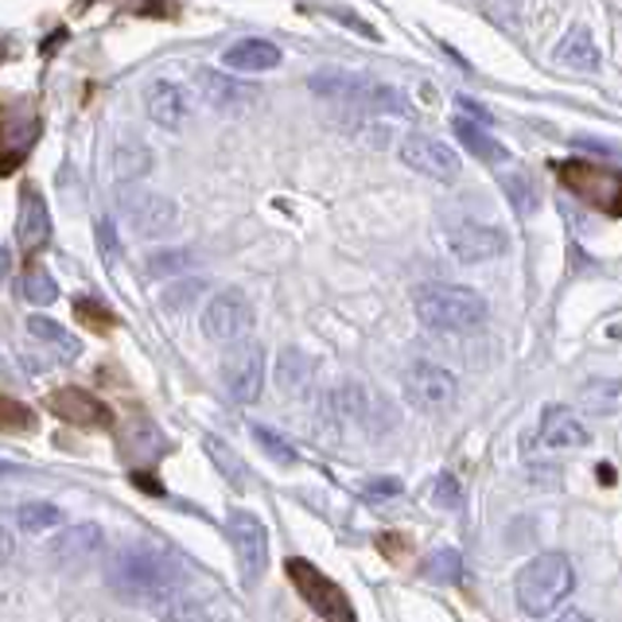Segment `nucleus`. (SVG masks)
I'll return each instance as SVG.
<instances>
[{
  "mask_svg": "<svg viewBox=\"0 0 622 622\" xmlns=\"http://www.w3.org/2000/svg\"><path fill=\"white\" fill-rule=\"evenodd\" d=\"M222 63L229 66V71H242V74H261V71H272V66L280 63V47L269 40H238L229 43L226 55H222Z\"/></svg>",
  "mask_w": 622,
  "mask_h": 622,
  "instance_id": "obj_22",
  "label": "nucleus"
},
{
  "mask_svg": "<svg viewBox=\"0 0 622 622\" xmlns=\"http://www.w3.org/2000/svg\"><path fill=\"white\" fill-rule=\"evenodd\" d=\"M203 292H206V280L203 277H187V272H183L175 285H168L164 292H160V303H164L168 311H183L187 303H195Z\"/></svg>",
  "mask_w": 622,
  "mask_h": 622,
  "instance_id": "obj_32",
  "label": "nucleus"
},
{
  "mask_svg": "<svg viewBox=\"0 0 622 622\" xmlns=\"http://www.w3.org/2000/svg\"><path fill=\"white\" fill-rule=\"evenodd\" d=\"M502 191H506L510 206H514L517 214H533V211H537V187H533L525 175H506V180H502Z\"/></svg>",
  "mask_w": 622,
  "mask_h": 622,
  "instance_id": "obj_36",
  "label": "nucleus"
},
{
  "mask_svg": "<svg viewBox=\"0 0 622 622\" xmlns=\"http://www.w3.org/2000/svg\"><path fill=\"white\" fill-rule=\"evenodd\" d=\"M98 242H101V254L114 261V257H117V234H114V222H109V218L98 222Z\"/></svg>",
  "mask_w": 622,
  "mask_h": 622,
  "instance_id": "obj_40",
  "label": "nucleus"
},
{
  "mask_svg": "<svg viewBox=\"0 0 622 622\" xmlns=\"http://www.w3.org/2000/svg\"><path fill=\"white\" fill-rule=\"evenodd\" d=\"M40 114H24V117H9L0 114V175H9L12 168L24 164L28 148L40 137Z\"/></svg>",
  "mask_w": 622,
  "mask_h": 622,
  "instance_id": "obj_17",
  "label": "nucleus"
},
{
  "mask_svg": "<svg viewBox=\"0 0 622 622\" xmlns=\"http://www.w3.org/2000/svg\"><path fill=\"white\" fill-rule=\"evenodd\" d=\"M432 498H436V506H443V510H459V502H463V494H459V483L451 475H440L436 479V486H432Z\"/></svg>",
  "mask_w": 622,
  "mask_h": 622,
  "instance_id": "obj_39",
  "label": "nucleus"
},
{
  "mask_svg": "<svg viewBox=\"0 0 622 622\" xmlns=\"http://www.w3.org/2000/svg\"><path fill=\"white\" fill-rule=\"evenodd\" d=\"M397 156H401V164L412 168V172L428 175V180H455L459 168H463V160H459L455 148H448L440 137H425V132H409V137L401 140V148H397Z\"/></svg>",
  "mask_w": 622,
  "mask_h": 622,
  "instance_id": "obj_11",
  "label": "nucleus"
},
{
  "mask_svg": "<svg viewBox=\"0 0 622 622\" xmlns=\"http://www.w3.org/2000/svg\"><path fill=\"white\" fill-rule=\"evenodd\" d=\"M17 522L24 533H47V529H55V525H63L66 517H63V510L51 506V502H28V506H20Z\"/></svg>",
  "mask_w": 622,
  "mask_h": 622,
  "instance_id": "obj_30",
  "label": "nucleus"
},
{
  "mask_svg": "<svg viewBox=\"0 0 622 622\" xmlns=\"http://www.w3.org/2000/svg\"><path fill=\"white\" fill-rule=\"evenodd\" d=\"M152 614H160L164 622H229V607L214 596L191 591V583L175 591V596H168Z\"/></svg>",
  "mask_w": 622,
  "mask_h": 622,
  "instance_id": "obj_16",
  "label": "nucleus"
},
{
  "mask_svg": "<svg viewBox=\"0 0 622 622\" xmlns=\"http://www.w3.org/2000/svg\"><path fill=\"white\" fill-rule=\"evenodd\" d=\"M560 180H565V187H572L576 195H583L588 203H596L599 211L622 214L619 172H603V168H596V164H580V160H572V164H560Z\"/></svg>",
  "mask_w": 622,
  "mask_h": 622,
  "instance_id": "obj_12",
  "label": "nucleus"
},
{
  "mask_svg": "<svg viewBox=\"0 0 622 622\" xmlns=\"http://www.w3.org/2000/svg\"><path fill=\"white\" fill-rule=\"evenodd\" d=\"M152 168V152H148V144H140V140H125V144H117L114 152V175L117 180H140V175Z\"/></svg>",
  "mask_w": 622,
  "mask_h": 622,
  "instance_id": "obj_28",
  "label": "nucleus"
},
{
  "mask_svg": "<svg viewBox=\"0 0 622 622\" xmlns=\"http://www.w3.org/2000/svg\"><path fill=\"white\" fill-rule=\"evenodd\" d=\"M47 409L74 428H106L109 420H114V412L106 409V401L94 397V394H86V389H78V385L55 389V394L47 397Z\"/></svg>",
  "mask_w": 622,
  "mask_h": 622,
  "instance_id": "obj_15",
  "label": "nucleus"
},
{
  "mask_svg": "<svg viewBox=\"0 0 622 622\" xmlns=\"http://www.w3.org/2000/svg\"><path fill=\"white\" fill-rule=\"evenodd\" d=\"M285 572H288V580L296 583V591H300L303 603H308L311 611L320 614V619H328V622H354V611H351V599H346V591L339 588V583L331 580L328 572H320V568L311 565V560L288 557L285 560Z\"/></svg>",
  "mask_w": 622,
  "mask_h": 622,
  "instance_id": "obj_5",
  "label": "nucleus"
},
{
  "mask_svg": "<svg viewBox=\"0 0 622 622\" xmlns=\"http://www.w3.org/2000/svg\"><path fill=\"white\" fill-rule=\"evenodd\" d=\"M4 277H9V254L0 249V285H4Z\"/></svg>",
  "mask_w": 622,
  "mask_h": 622,
  "instance_id": "obj_44",
  "label": "nucleus"
},
{
  "mask_svg": "<svg viewBox=\"0 0 622 622\" xmlns=\"http://www.w3.org/2000/svg\"><path fill=\"white\" fill-rule=\"evenodd\" d=\"M455 137L463 148H471V156H479V160H486V164H498V160H506L510 156L506 148H502L498 140L483 129V125L467 121V117H455Z\"/></svg>",
  "mask_w": 622,
  "mask_h": 622,
  "instance_id": "obj_26",
  "label": "nucleus"
},
{
  "mask_svg": "<svg viewBox=\"0 0 622 622\" xmlns=\"http://www.w3.org/2000/svg\"><path fill=\"white\" fill-rule=\"evenodd\" d=\"M74 315H78V320L86 323V328H98V331H109L114 328V311L109 308H101L98 300H86V296H78V300H74Z\"/></svg>",
  "mask_w": 622,
  "mask_h": 622,
  "instance_id": "obj_38",
  "label": "nucleus"
},
{
  "mask_svg": "<svg viewBox=\"0 0 622 622\" xmlns=\"http://www.w3.org/2000/svg\"><path fill=\"white\" fill-rule=\"evenodd\" d=\"M448 249L455 254V261L463 265H479V261H491V257L506 254V234L486 222H455L448 226Z\"/></svg>",
  "mask_w": 622,
  "mask_h": 622,
  "instance_id": "obj_13",
  "label": "nucleus"
},
{
  "mask_svg": "<svg viewBox=\"0 0 622 622\" xmlns=\"http://www.w3.org/2000/svg\"><path fill=\"white\" fill-rule=\"evenodd\" d=\"M397 491H401V483H397V479H382V483H369L366 486L369 498H389V494H397Z\"/></svg>",
  "mask_w": 622,
  "mask_h": 622,
  "instance_id": "obj_41",
  "label": "nucleus"
},
{
  "mask_svg": "<svg viewBox=\"0 0 622 622\" xmlns=\"http://www.w3.org/2000/svg\"><path fill=\"white\" fill-rule=\"evenodd\" d=\"M35 409H28L17 397H0V432H32Z\"/></svg>",
  "mask_w": 622,
  "mask_h": 622,
  "instance_id": "obj_34",
  "label": "nucleus"
},
{
  "mask_svg": "<svg viewBox=\"0 0 622 622\" xmlns=\"http://www.w3.org/2000/svg\"><path fill=\"white\" fill-rule=\"evenodd\" d=\"M576 576H572V560L565 553H540L529 565L517 572L514 580V599L529 619H545L553 614L572 591Z\"/></svg>",
  "mask_w": 622,
  "mask_h": 622,
  "instance_id": "obj_4",
  "label": "nucleus"
},
{
  "mask_svg": "<svg viewBox=\"0 0 622 622\" xmlns=\"http://www.w3.org/2000/svg\"><path fill=\"white\" fill-rule=\"evenodd\" d=\"M17 238H20V249H24V254H35V249H43V246H47V238H51L47 203H43V195H40V191H32V187H28L24 199H20Z\"/></svg>",
  "mask_w": 622,
  "mask_h": 622,
  "instance_id": "obj_20",
  "label": "nucleus"
},
{
  "mask_svg": "<svg viewBox=\"0 0 622 622\" xmlns=\"http://www.w3.org/2000/svg\"><path fill=\"white\" fill-rule=\"evenodd\" d=\"M222 385L238 405H254L265 389V354L257 343L238 339V346L222 358Z\"/></svg>",
  "mask_w": 622,
  "mask_h": 622,
  "instance_id": "obj_9",
  "label": "nucleus"
},
{
  "mask_svg": "<svg viewBox=\"0 0 622 622\" xmlns=\"http://www.w3.org/2000/svg\"><path fill=\"white\" fill-rule=\"evenodd\" d=\"M9 553H12L9 537H4V533H0V565H4V557H9Z\"/></svg>",
  "mask_w": 622,
  "mask_h": 622,
  "instance_id": "obj_45",
  "label": "nucleus"
},
{
  "mask_svg": "<svg viewBox=\"0 0 622 622\" xmlns=\"http://www.w3.org/2000/svg\"><path fill=\"white\" fill-rule=\"evenodd\" d=\"M455 394H459L455 374L436 366V362H412V366L405 369V397H409L412 409L440 412L455 401Z\"/></svg>",
  "mask_w": 622,
  "mask_h": 622,
  "instance_id": "obj_10",
  "label": "nucleus"
},
{
  "mask_svg": "<svg viewBox=\"0 0 622 622\" xmlns=\"http://www.w3.org/2000/svg\"><path fill=\"white\" fill-rule=\"evenodd\" d=\"M583 401H588V409L591 412H614L619 409V385L614 382H596V385H588L583 389Z\"/></svg>",
  "mask_w": 622,
  "mask_h": 622,
  "instance_id": "obj_37",
  "label": "nucleus"
},
{
  "mask_svg": "<svg viewBox=\"0 0 622 622\" xmlns=\"http://www.w3.org/2000/svg\"><path fill=\"white\" fill-rule=\"evenodd\" d=\"M412 308H417V320L428 331H440V335L475 331L486 320L483 296L459 285H420L412 292Z\"/></svg>",
  "mask_w": 622,
  "mask_h": 622,
  "instance_id": "obj_3",
  "label": "nucleus"
},
{
  "mask_svg": "<svg viewBox=\"0 0 622 622\" xmlns=\"http://www.w3.org/2000/svg\"><path fill=\"white\" fill-rule=\"evenodd\" d=\"M425 580L428 583H459L463 580V557H459L455 549H440V553H432V557L425 560Z\"/></svg>",
  "mask_w": 622,
  "mask_h": 622,
  "instance_id": "obj_29",
  "label": "nucleus"
},
{
  "mask_svg": "<svg viewBox=\"0 0 622 622\" xmlns=\"http://www.w3.org/2000/svg\"><path fill=\"white\" fill-rule=\"evenodd\" d=\"M254 303L246 300V292L238 288H226V292H214L203 308V335L214 343H238L254 331Z\"/></svg>",
  "mask_w": 622,
  "mask_h": 622,
  "instance_id": "obj_6",
  "label": "nucleus"
},
{
  "mask_svg": "<svg viewBox=\"0 0 622 622\" xmlns=\"http://www.w3.org/2000/svg\"><path fill=\"white\" fill-rule=\"evenodd\" d=\"M28 335H32L35 343L51 346V351H55V358H63V362H71V358H78V354H83V343H78V339H74L63 323L47 320V315H32V320H28Z\"/></svg>",
  "mask_w": 622,
  "mask_h": 622,
  "instance_id": "obj_25",
  "label": "nucleus"
},
{
  "mask_svg": "<svg viewBox=\"0 0 622 622\" xmlns=\"http://www.w3.org/2000/svg\"><path fill=\"white\" fill-rule=\"evenodd\" d=\"M199 86H203V98L211 101V109L229 114V117L246 114L257 101L254 86L238 83V78H229V74H222V71H199Z\"/></svg>",
  "mask_w": 622,
  "mask_h": 622,
  "instance_id": "obj_18",
  "label": "nucleus"
},
{
  "mask_svg": "<svg viewBox=\"0 0 622 622\" xmlns=\"http://www.w3.org/2000/svg\"><path fill=\"white\" fill-rule=\"evenodd\" d=\"M121 211L140 238L156 242L180 229V206H175L172 199L156 195V191H140V187H132V183H129V191H121Z\"/></svg>",
  "mask_w": 622,
  "mask_h": 622,
  "instance_id": "obj_8",
  "label": "nucleus"
},
{
  "mask_svg": "<svg viewBox=\"0 0 622 622\" xmlns=\"http://www.w3.org/2000/svg\"><path fill=\"white\" fill-rule=\"evenodd\" d=\"M226 537L234 557H238L242 580L257 583L265 576V568H269V533H265L261 517L246 514V510H234L226 517Z\"/></svg>",
  "mask_w": 622,
  "mask_h": 622,
  "instance_id": "obj_7",
  "label": "nucleus"
},
{
  "mask_svg": "<svg viewBox=\"0 0 622 622\" xmlns=\"http://www.w3.org/2000/svg\"><path fill=\"white\" fill-rule=\"evenodd\" d=\"M311 377H315V362H311L308 354L296 351V346L280 351V362H277V385H280V394L303 397V394L311 389Z\"/></svg>",
  "mask_w": 622,
  "mask_h": 622,
  "instance_id": "obj_23",
  "label": "nucleus"
},
{
  "mask_svg": "<svg viewBox=\"0 0 622 622\" xmlns=\"http://www.w3.org/2000/svg\"><path fill=\"white\" fill-rule=\"evenodd\" d=\"M203 448H206V455L214 459V467H218L222 475H226V483L234 486V491H246L249 479H246V463L238 459V451L229 448V443H222L218 436H206Z\"/></svg>",
  "mask_w": 622,
  "mask_h": 622,
  "instance_id": "obj_27",
  "label": "nucleus"
},
{
  "mask_svg": "<svg viewBox=\"0 0 622 622\" xmlns=\"http://www.w3.org/2000/svg\"><path fill=\"white\" fill-rule=\"evenodd\" d=\"M591 440V432L583 428V420L568 409H545V420H540V443L553 451H565V448H583Z\"/></svg>",
  "mask_w": 622,
  "mask_h": 622,
  "instance_id": "obj_21",
  "label": "nucleus"
},
{
  "mask_svg": "<svg viewBox=\"0 0 622 622\" xmlns=\"http://www.w3.org/2000/svg\"><path fill=\"white\" fill-rule=\"evenodd\" d=\"M101 545H106V533H101V525L86 522V525H74V529L58 533L55 545H51V557L63 560V565H86V560L98 557Z\"/></svg>",
  "mask_w": 622,
  "mask_h": 622,
  "instance_id": "obj_19",
  "label": "nucleus"
},
{
  "mask_svg": "<svg viewBox=\"0 0 622 622\" xmlns=\"http://www.w3.org/2000/svg\"><path fill=\"white\" fill-rule=\"evenodd\" d=\"M106 583L125 599V603L137 607H156L164 603L168 596H175L180 588H187L191 576L172 553L144 545V540H132L125 549H117L106 565Z\"/></svg>",
  "mask_w": 622,
  "mask_h": 622,
  "instance_id": "obj_1",
  "label": "nucleus"
},
{
  "mask_svg": "<svg viewBox=\"0 0 622 622\" xmlns=\"http://www.w3.org/2000/svg\"><path fill=\"white\" fill-rule=\"evenodd\" d=\"M254 440L261 443L265 455H269L272 463H280V467H292L296 459H300V455H296V448L285 440V436H277L272 428H265V425H254Z\"/></svg>",
  "mask_w": 622,
  "mask_h": 622,
  "instance_id": "obj_35",
  "label": "nucleus"
},
{
  "mask_svg": "<svg viewBox=\"0 0 622 622\" xmlns=\"http://www.w3.org/2000/svg\"><path fill=\"white\" fill-rule=\"evenodd\" d=\"M9 471H12V467H9V463H0V475H9Z\"/></svg>",
  "mask_w": 622,
  "mask_h": 622,
  "instance_id": "obj_46",
  "label": "nucleus"
},
{
  "mask_svg": "<svg viewBox=\"0 0 622 622\" xmlns=\"http://www.w3.org/2000/svg\"><path fill=\"white\" fill-rule=\"evenodd\" d=\"M24 300L28 303H35V308H47V303H55L58 300V285H55V277H51L47 269H40V265H32V269L24 272Z\"/></svg>",
  "mask_w": 622,
  "mask_h": 622,
  "instance_id": "obj_31",
  "label": "nucleus"
},
{
  "mask_svg": "<svg viewBox=\"0 0 622 622\" xmlns=\"http://www.w3.org/2000/svg\"><path fill=\"white\" fill-rule=\"evenodd\" d=\"M557 622H596V619H591V614H583V611H565Z\"/></svg>",
  "mask_w": 622,
  "mask_h": 622,
  "instance_id": "obj_43",
  "label": "nucleus"
},
{
  "mask_svg": "<svg viewBox=\"0 0 622 622\" xmlns=\"http://www.w3.org/2000/svg\"><path fill=\"white\" fill-rule=\"evenodd\" d=\"M144 114L152 117V125H160V129L180 132L191 117L187 86L175 83V78H156V83L144 90Z\"/></svg>",
  "mask_w": 622,
  "mask_h": 622,
  "instance_id": "obj_14",
  "label": "nucleus"
},
{
  "mask_svg": "<svg viewBox=\"0 0 622 622\" xmlns=\"http://www.w3.org/2000/svg\"><path fill=\"white\" fill-rule=\"evenodd\" d=\"M459 109H463V114H475L479 125H491V121H494V117L486 114V109L479 106V101H471V98H459Z\"/></svg>",
  "mask_w": 622,
  "mask_h": 622,
  "instance_id": "obj_42",
  "label": "nucleus"
},
{
  "mask_svg": "<svg viewBox=\"0 0 622 622\" xmlns=\"http://www.w3.org/2000/svg\"><path fill=\"white\" fill-rule=\"evenodd\" d=\"M557 58L572 71H599V47H596V35H591L588 24H576L572 32L565 35V43L557 47Z\"/></svg>",
  "mask_w": 622,
  "mask_h": 622,
  "instance_id": "obj_24",
  "label": "nucleus"
},
{
  "mask_svg": "<svg viewBox=\"0 0 622 622\" xmlns=\"http://www.w3.org/2000/svg\"><path fill=\"white\" fill-rule=\"evenodd\" d=\"M183 272H191L187 249H160V254L148 257V277L168 280V277H183Z\"/></svg>",
  "mask_w": 622,
  "mask_h": 622,
  "instance_id": "obj_33",
  "label": "nucleus"
},
{
  "mask_svg": "<svg viewBox=\"0 0 622 622\" xmlns=\"http://www.w3.org/2000/svg\"><path fill=\"white\" fill-rule=\"evenodd\" d=\"M308 90L315 98L331 101V106L351 109V114L362 117H401L409 109L401 90H394L389 83H374V78H362V74H346V71H315L308 78Z\"/></svg>",
  "mask_w": 622,
  "mask_h": 622,
  "instance_id": "obj_2",
  "label": "nucleus"
}]
</instances>
